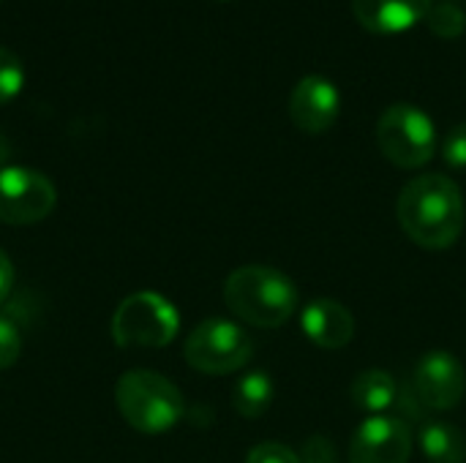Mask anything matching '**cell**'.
Masks as SVG:
<instances>
[{"label":"cell","instance_id":"cell-1","mask_svg":"<svg viewBox=\"0 0 466 463\" xmlns=\"http://www.w3.org/2000/svg\"><path fill=\"white\" fill-rule=\"evenodd\" d=\"M396 216L407 237L420 248H451L464 232L466 210L461 188L437 172L415 177L401 188Z\"/></svg>","mask_w":466,"mask_h":463},{"label":"cell","instance_id":"cell-2","mask_svg":"<svg viewBox=\"0 0 466 463\" xmlns=\"http://www.w3.org/2000/svg\"><path fill=\"white\" fill-rule=\"evenodd\" d=\"M227 308L251 327H281L298 311V289L276 267L246 265L224 281Z\"/></svg>","mask_w":466,"mask_h":463},{"label":"cell","instance_id":"cell-3","mask_svg":"<svg viewBox=\"0 0 466 463\" xmlns=\"http://www.w3.org/2000/svg\"><path fill=\"white\" fill-rule=\"evenodd\" d=\"M115 404L123 420L139 434H164L177 426L186 412L177 385L147 368H134L120 377Z\"/></svg>","mask_w":466,"mask_h":463},{"label":"cell","instance_id":"cell-4","mask_svg":"<svg viewBox=\"0 0 466 463\" xmlns=\"http://www.w3.org/2000/svg\"><path fill=\"white\" fill-rule=\"evenodd\" d=\"M377 145L401 169H418L434 158L437 128L429 112L410 101L390 104L377 120Z\"/></svg>","mask_w":466,"mask_h":463},{"label":"cell","instance_id":"cell-5","mask_svg":"<svg viewBox=\"0 0 466 463\" xmlns=\"http://www.w3.org/2000/svg\"><path fill=\"white\" fill-rule=\"evenodd\" d=\"M177 308L158 292L128 295L112 317V338L123 349H161L177 336Z\"/></svg>","mask_w":466,"mask_h":463},{"label":"cell","instance_id":"cell-6","mask_svg":"<svg viewBox=\"0 0 466 463\" xmlns=\"http://www.w3.org/2000/svg\"><path fill=\"white\" fill-rule=\"evenodd\" d=\"M186 363L199 374L224 377L240 371L251 355L254 344L248 333L229 319H205L186 338Z\"/></svg>","mask_w":466,"mask_h":463},{"label":"cell","instance_id":"cell-7","mask_svg":"<svg viewBox=\"0 0 466 463\" xmlns=\"http://www.w3.org/2000/svg\"><path fill=\"white\" fill-rule=\"evenodd\" d=\"M57 202L52 180L30 166L0 169V221L8 226H30L44 221Z\"/></svg>","mask_w":466,"mask_h":463},{"label":"cell","instance_id":"cell-8","mask_svg":"<svg viewBox=\"0 0 466 463\" xmlns=\"http://www.w3.org/2000/svg\"><path fill=\"white\" fill-rule=\"evenodd\" d=\"M415 398L420 407L448 412L461 404L466 393L464 366L445 349H431L415 366Z\"/></svg>","mask_w":466,"mask_h":463},{"label":"cell","instance_id":"cell-9","mask_svg":"<svg viewBox=\"0 0 466 463\" xmlns=\"http://www.w3.org/2000/svg\"><path fill=\"white\" fill-rule=\"evenodd\" d=\"M412 456V431L396 415H371L352 434L350 463H407Z\"/></svg>","mask_w":466,"mask_h":463},{"label":"cell","instance_id":"cell-10","mask_svg":"<svg viewBox=\"0 0 466 463\" xmlns=\"http://www.w3.org/2000/svg\"><path fill=\"white\" fill-rule=\"evenodd\" d=\"M341 109V93L325 74H306L289 93V117L306 134L328 131Z\"/></svg>","mask_w":466,"mask_h":463},{"label":"cell","instance_id":"cell-11","mask_svg":"<svg viewBox=\"0 0 466 463\" xmlns=\"http://www.w3.org/2000/svg\"><path fill=\"white\" fill-rule=\"evenodd\" d=\"M300 327L306 338L319 349H344L355 336V317L339 300L319 297L303 308Z\"/></svg>","mask_w":466,"mask_h":463},{"label":"cell","instance_id":"cell-12","mask_svg":"<svg viewBox=\"0 0 466 463\" xmlns=\"http://www.w3.org/2000/svg\"><path fill=\"white\" fill-rule=\"evenodd\" d=\"M431 0H352V11L374 33H399L420 22Z\"/></svg>","mask_w":466,"mask_h":463},{"label":"cell","instance_id":"cell-13","mask_svg":"<svg viewBox=\"0 0 466 463\" xmlns=\"http://www.w3.org/2000/svg\"><path fill=\"white\" fill-rule=\"evenodd\" d=\"M352 404L371 415H388V409L399 401V385L388 371L380 368H369L363 371L355 382H352Z\"/></svg>","mask_w":466,"mask_h":463},{"label":"cell","instance_id":"cell-14","mask_svg":"<svg viewBox=\"0 0 466 463\" xmlns=\"http://www.w3.org/2000/svg\"><path fill=\"white\" fill-rule=\"evenodd\" d=\"M418 445L429 463H464L466 461V437L461 428L442 423V420H429L423 423L418 434Z\"/></svg>","mask_w":466,"mask_h":463},{"label":"cell","instance_id":"cell-15","mask_svg":"<svg viewBox=\"0 0 466 463\" xmlns=\"http://www.w3.org/2000/svg\"><path fill=\"white\" fill-rule=\"evenodd\" d=\"M273 393H276V388H273V379L268 377V371H248L238 379L235 390H232V407L240 418L257 420L270 409Z\"/></svg>","mask_w":466,"mask_h":463},{"label":"cell","instance_id":"cell-16","mask_svg":"<svg viewBox=\"0 0 466 463\" xmlns=\"http://www.w3.org/2000/svg\"><path fill=\"white\" fill-rule=\"evenodd\" d=\"M426 19H429L431 30L437 35H442V38H456V35L464 33L466 27L464 8L459 3H453V0H442L437 5H431L429 14H426Z\"/></svg>","mask_w":466,"mask_h":463},{"label":"cell","instance_id":"cell-17","mask_svg":"<svg viewBox=\"0 0 466 463\" xmlns=\"http://www.w3.org/2000/svg\"><path fill=\"white\" fill-rule=\"evenodd\" d=\"M22 87H25V65H22V60L11 49L0 46V104L14 101L22 93Z\"/></svg>","mask_w":466,"mask_h":463},{"label":"cell","instance_id":"cell-18","mask_svg":"<svg viewBox=\"0 0 466 463\" xmlns=\"http://www.w3.org/2000/svg\"><path fill=\"white\" fill-rule=\"evenodd\" d=\"M22 355V333L16 322L8 317H0V371L11 368Z\"/></svg>","mask_w":466,"mask_h":463},{"label":"cell","instance_id":"cell-19","mask_svg":"<svg viewBox=\"0 0 466 463\" xmlns=\"http://www.w3.org/2000/svg\"><path fill=\"white\" fill-rule=\"evenodd\" d=\"M442 156L453 169H466V120L456 123L442 142Z\"/></svg>","mask_w":466,"mask_h":463},{"label":"cell","instance_id":"cell-20","mask_svg":"<svg viewBox=\"0 0 466 463\" xmlns=\"http://www.w3.org/2000/svg\"><path fill=\"white\" fill-rule=\"evenodd\" d=\"M246 463H300V456L281 442H262L246 456Z\"/></svg>","mask_w":466,"mask_h":463},{"label":"cell","instance_id":"cell-21","mask_svg":"<svg viewBox=\"0 0 466 463\" xmlns=\"http://www.w3.org/2000/svg\"><path fill=\"white\" fill-rule=\"evenodd\" d=\"M298 456H300V463H336L339 453L328 437H311V439H306V445Z\"/></svg>","mask_w":466,"mask_h":463},{"label":"cell","instance_id":"cell-22","mask_svg":"<svg viewBox=\"0 0 466 463\" xmlns=\"http://www.w3.org/2000/svg\"><path fill=\"white\" fill-rule=\"evenodd\" d=\"M11 289H14V265L5 257V251H0V306L5 303Z\"/></svg>","mask_w":466,"mask_h":463},{"label":"cell","instance_id":"cell-23","mask_svg":"<svg viewBox=\"0 0 466 463\" xmlns=\"http://www.w3.org/2000/svg\"><path fill=\"white\" fill-rule=\"evenodd\" d=\"M11 158V145H8V139L0 134V169H5V161Z\"/></svg>","mask_w":466,"mask_h":463},{"label":"cell","instance_id":"cell-24","mask_svg":"<svg viewBox=\"0 0 466 463\" xmlns=\"http://www.w3.org/2000/svg\"><path fill=\"white\" fill-rule=\"evenodd\" d=\"M0 3H3V0H0Z\"/></svg>","mask_w":466,"mask_h":463}]
</instances>
